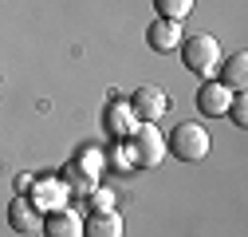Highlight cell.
Returning <instances> with one entry per match:
<instances>
[{
  "label": "cell",
  "mask_w": 248,
  "mask_h": 237,
  "mask_svg": "<svg viewBox=\"0 0 248 237\" xmlns=\"http://www.w3.org/2000/svg\"><path fill=\"white\" fill-rule=\"evenodd\" d=\"M221 59H225L221 44H217V36H209V32H193V36L181 40V64H185V71L209 79V75H217Z\"/></svg>",
  "instance_id": "6da1fadb"
},
{
  "label": "cell",
  "mask_w": 248,
  "mask_h": 237,
  "mask_svg": "<svg viewBox=\"0 0 248 237\" xmlns=\"http://www.w3.org/2000/svg\"><path fill=\"white\" fill-rule=\"evenodd\" d=\"M209 146H213V138L201 123H177L166 138V154H173L181 162H201L209 154Z\"/></svg>",
  "instance_id": "7a4b0ae2"
},
{
  "label": "cell",
  "mask_w": 248,
  "mask_h": 237,
  "mask_svg": "<svg viewBox=\"0 0 248 237\" xmlns=\"http://www.w3.org/2000/svg\"><path fill=\"white\" fill-rule=\"evenodd\" d=\"M130 154H134V166L150 170V166H162L166 158V138L154 123H138L134 127V138H130Z\"/></svg>",
  "instance_id": "3957f363"
},
{
  "label": "cell",
  "mask_w": 248,
  "mask_h": 237,
  "mask_svg": "<svg viewBox=\"0 0 248 237\" xmlns=\"http://www.w3.org/2000/svg\"><path fill=\"white\" fill-rule=\"evenodd\" d=\"M126 103H130V111H134L138 123H154V118H162V115L170 111V95L162 91V87H154V83L138 87V91H134Z\"/></svg>",
  "instance_id": "277c9868"
},
{
  "label": "cell",
  "mask_w": 248,
  "mask_h": 237,
  "mask_svg": "<svg viewBox=\"0 0 248 237\" xmlns=\"http://www.w3.org/2000/svg\"><path fill=\"white\" fill-rule=\"evenodd\" d=\"M232 95H236V91H229L221 79H205V83L197 87V111H201V115H209V118H225V115H229Z\"/></svg>",
  "instance_id": "5b68a950"
},
{
  "label": "cell",
  "mask_w": 248,
  "mask_h": 237,
  "mask_svg": "<svg viewBox=\"0 0 248 237\" xmlns=\"http://www.w3.org/2000/svg\"><path fill=\"white\" fill-rule=\"evenodd\" d=\"M44 237H83V218L71 210V205H55L40 218Z\"/></svg>",
  "instance_id": "8992f818"
},
{
  "label": "cell",
  "mask_w": 248,
  "mask_h": 237,
  "mask_svg": "<svg viewBox=\"0 0 248 237\" xmlns=\"http://www.w3.org/2000/svg\"><path fill=\"white\" fill-rule=\"evenodd\" d=\"M181 40H185L181 20H154L146 28V44L154 51H173V48H181Z\"/></svg>",
  "instance_id": "52a82bcc"
},
{
  "label": "cell",
  "mask_w": 248,
  "mask_h": 237,
  "mask_svg": "<svg viewBox=\"0 0 248 237\" xmlns=\"http://www.w3.org/2000/svg\"><path fill=\"white\" fill-rule=\"evenodd\" d=\"M122 233H126V221L118 210H95L83 221V237H122Z\"/></svg>",
  "instance_id": "ba28073f"
},
{
  "label": "cell",
  "mask_w": 248,
  "mask_h": 237,
  "mask_svg": "<svg viewBox=\"0 0 248 237\" xmlns=\"http://www.w3.org/2000/svg\"><path fill=\"white\" fill-rule=\"evenodd\" d=\"M8 225H12L16 233H36V225H40V205L28 198V194L12 198V205H8Z\"/></svg>",
  "instance_id": "9c48e42d"
},
{
  "label": "cell",
  "mask_w": 248,
  "mask_h": 237,
  "mask_svg": "<svg viewBox=\"0 0 248 237\" xmlns=\"http://www.w3.org/2000/svg\"><path fill=\"white\" fill-rule=\"evenodd\" d=\"M221 83L229 87V91H244L248 87V51H232L229 59H221Z\"/></svg>",
  "instance_id": "30bf717a"
},
{
  "label": "cell",
  "mask_w": 248,
  "mask_h": 237,
  "mask_svg": "<svg viewBox=\"0 0 248 237\" xmlns=\"http://www.w3.org/2000/svg\"><path fill=\"white\" fill-rule=\"evenodd\" d=\"M107 127H110V135H118V138H126V135H134V127H138V118H134L130 103H122V99H114V103L107 107Z\"/></svg>",
  "instance_id": "8fae6325"
},
{
  "label": "cell",
  "mask_w": 248,
  "mask_h": 237,
  "mask_svg": "<svg viewBox=\"0 0 248 237\" xmlns=\"http://www.w3.org/2000/svg\"><path fill=\"white\" fill-rule=\"evenodd\" d=\"M154 12L158 20H185L193 12V0H154Z\"/></svg>",
  "instance_id": "7c38bea8"
},
{
  "label": "cell",
  "mask_w": 248,
  "mask_h": 237,
  "mask_svg": "<svg viewBox=\"0 0 248 237\" xmlns=\"http://www.w3.org/2000/svg\"><path fill=\"white\" fill-rule=\"evenodd\" d=\"M229 115H232V123H236V127H248V95H244V91H236V95H232Z\"/></svg>",
  "instance_id": "4fadbf2b"
}]
</instances>
